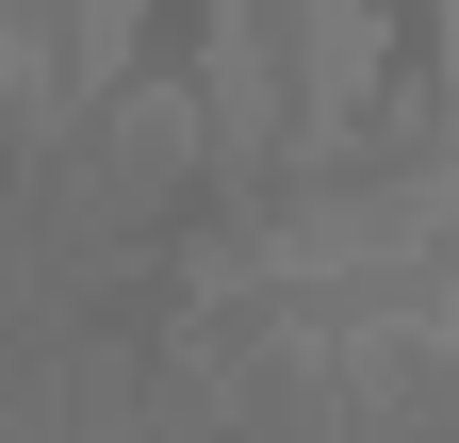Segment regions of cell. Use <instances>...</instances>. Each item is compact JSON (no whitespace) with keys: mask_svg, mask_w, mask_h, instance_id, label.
Wrapping results in <instances>:
<instances>
[{"mask_svg":"<svg viewBox=\"0 0 459 443\" xmlns=\"http://www.w3.org/2000/svg\"><path fill=\"white\" fill-rule=\"evenodd\" d=\"M296 17V66H279V116H296V148L279 164H344L377 132V49H394V0H279Z\"/></svg>","mask_w":459,"mask_h":443,"instance_id":"cell-1","label":"cell"}]
</instances>
